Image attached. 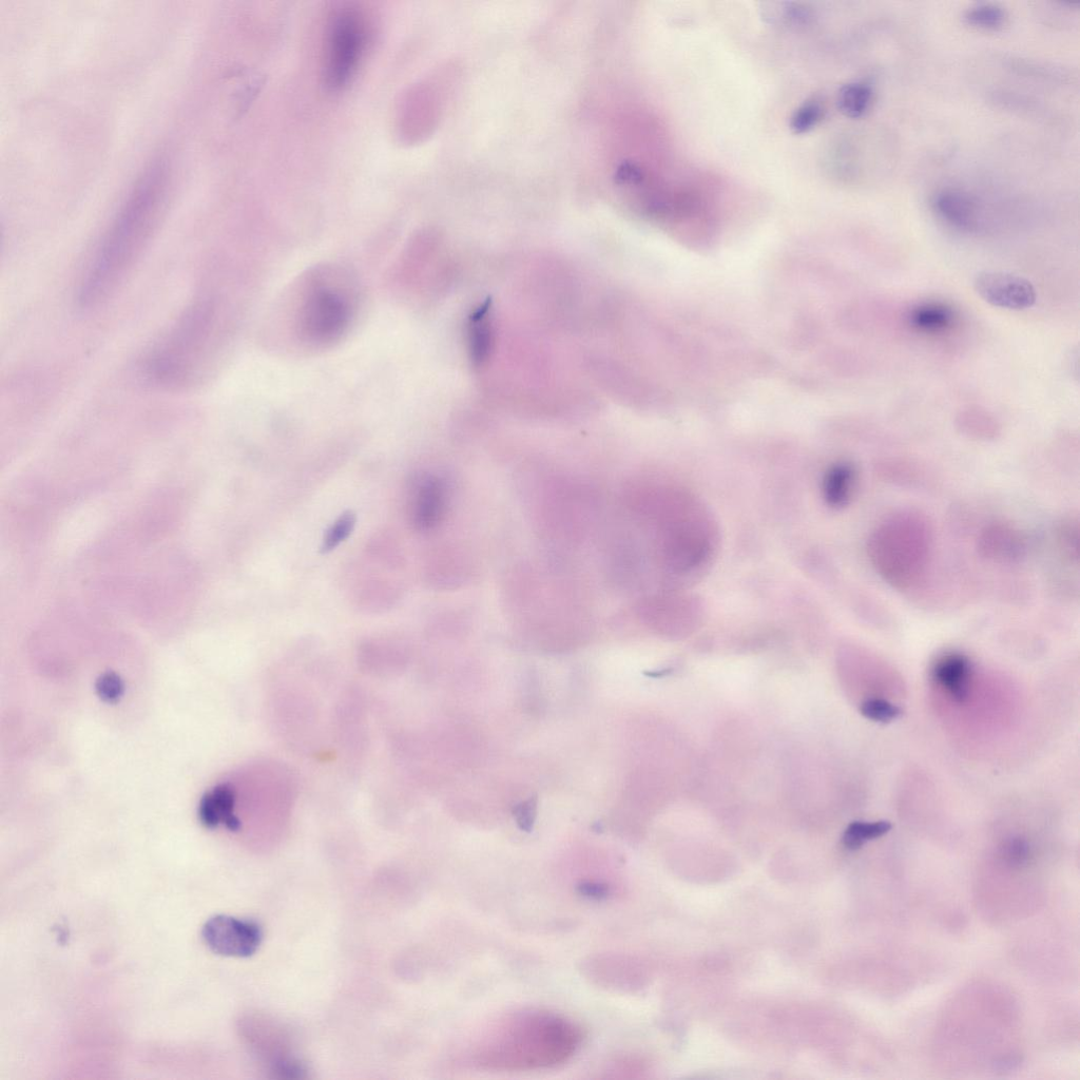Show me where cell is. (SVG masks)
Instances as JSON below:
<instances>
[{
    "label": "cell",
    "mask_w": 1080,
    "mask_h": 1080,
    "mask_svg": "<svg viewBox=\"0 0 1080 1080\" xmlns=\"http://www.w3.org/2000/svg\"><path fill=\"white\" fill-rule=\"evenodd\" d=\"M585 1031L572 1018L526 1009L493 1022L469 1047V1066L491 1072H528L565 1065L581 1050Z\"/></svg>",
    "instance_id": "obj_1"
},
{
    "label": "cell",
    "mask_w": 1080,
    "mask_h": 1080,
    "mask_svg": "<svg viewBox=\"0 0 1080 1080\" xmlns=\"http://www.w3.org/2000/svg\"><path fill=\"white\" fill-rule=\"evenodd\" d=\"M357 523V516L353 511H345L336 522L325 531L320 551L322 554L331 553L349 538Z\"/></svg>",
    "instance_id": "obj_19"
},
{
    "label": "cell",
    "mask_w": 1080,
    "mask_h": 1080,
    "mask_svg": "<svg viewBox=\"0 0 1080 1080\" xmlns=\"http://www.w3.org/2000/svg\"><path fill=\"white\" fill-rule=\"evenodd\" d=\"M368 43L365 18L358 8L344 5L335 10L325 36V84L339 91L352 82Z\"/></svg>",
    "instance_id": "obj_5"
},
{
    "label": "cell",
    "mask_w": 1080,
    "mask_h": 1080,
    "mask_svg": "<svg viewBox=\"0 0 1080 1080\" xmlns=\"http://www.w3.org/2000/svg\"><path fill=\"white\" fill-rule=\"evenodd\" d=\"M1008 15L1004 8L996 4L983 3L970 8L964 14V21L969 26L981 30L997 31L1007 23Z\"/></svg>",
    "instance_id": "obj_18"
},
{
    "label": "cell",
    "mask_w": 1080,
    "mask_h": 1080,
    "mask_svg": "<svg viewBox=\"0 0 1080 1080\" xmlns=\"http://www.w3.org/2000/svg\"><path fill=\"white\" fill-rule=\"evenodd\" d=\"M862 716L874 722L890 723L901 715V709L893 703L881 699L865 701L860 708Z\"/></svg>",
    "instance_id": "obj_21"
},
{
    "label": "cell",
    "mask_w": 1080,
    "mask_h": 1080,
    "mask_svg": "<svg viewBox=\"0 0 1080 1080\" xmlns=\"http://www.w3.org/2000/svg\"><path fill=\"white\" fill-rule=\"evenodd\" d=\"M976 294L1002 310L1026 311L1036 303V289L1024 277L999 270H985L974 279Z\"/></svg>",
    "instance_id": "obj_8"
},
{
    "label": "cell",
    "mask_w": 1080,
    "mask_h": 1080,
    "mask_svg": "<svg viewBox=\"0 0 1080 1080\" xmlns=\"http://www.w3.org/2000/svg\"><path fill=\"white\" fill-rule=\"evenodd\" d=\"M824 107L821 102L813 100L803 104L793 115L790 128L802 134L812 130L822 120Z\"/></svg>",
    "instance_id": "obj_20"
},
{
    "label": "cell",
    "mask_w": 1080,
    "mask_h": 1080,
    "mask_svg": "<svg viewBox=\"0 0 1080 1080\" xmlns=\"http://www.w3.org/2000/svg\"><path fill=\"white\" fill-rule=\"evenodd\" d=\"M352 313V303L341 289L317 283L307 291L300 307V333L315 344L333 343L349 327Z\"/></svg>",
    "instance_id": "obj_6"
},
{
    "label": "cell",
    "mask_w": 1080,
    "mask_h": 1080,
    "mask_svg": "<svg viewBox=\"0 0 1080 1080\" xmlns=\"http://www.w3.org/2000/svg\"><path fill=\"white\" fill-rule=\"evenodd\" d=\"M857 474L850 464L834 465L823 478V496L826 503L833 508H844L854 496Z\"/></svg>",
    "instance_id": "obj_13"
},
{
    "label": "cell",
    "mask_w": 1080,
    "mask_h": 1080,
    "mask_svg": "<svg viewBox=\"0 0 1080 1080\" xmlns=\"http://www.w3.org/2000/svg\"><path fill=\"white\" fill-rule=\"evenodd\" d=\"M971 665L961 654H950L941 659L935 669V680L949 691L958 703L966 702L969 697Z\"/></svg>",
    "instance_id": "obj_12"
},
{
    "label": "cell",
    "mask_w": 1080,
    "mask_h": 1080,
    "mask_svg": "<svg viewBox=\"0 0 1080 1080\" xmlns=\"http://www.w3.org/2000/svg\"><path fill=\"white\" fill-rule=\"evenodd\" d=\"M1019 1064H1020V1059L1019 1058H1017V1057H1008V1058H1004V1059L1000 1060V1062H998L996 1065H997L998 1069L1004 1071V1070L1014 1069Z\"/></svg>",
    "instance_id": "obj_24"
},
{
    "label": "cell",
    "mask_w": 1080,
    "mask_h": 1080,
    "mask_svg": "<svg viewBox=\"0 0 1080 1080\" xmlns=\"http://www.w3.org/2000/svg\"><path fill=\"white\" fill-rule=\"evenodd\" d=\"M978 549L990 561L1012 564L1024 556L1026 546L1018 531L1005 525H993L982 531Z\"/></svg>",
    "instance_id": "obj_10"
},
{
    "label": "cell",
    "mask_w": 1080,
    "mask_h": 1080,
    "mask_svg": "<svg viewBox=\"0 0 1080 1080\" xmlns=\"http://www.w3.org/2000/svg\"><path fill=\"white\" fill-rule=\"evenodd\" d=\"M212 317L208 302L187 308L146 361L145 374L152 383L167 390L199 383L210 350Z\"/></svg>",
    "instance_id": "obj_3"
},
{
    "label": "cell",
    "mask_w": 1080,
    "mask_h": 1080,
    "mask_svg": "<svg viewBox=\"0 0 1080 1080\" xmlns=\"http://www.w3.org/2000/svg\"><path fill=\"white\" fill-rule=\"evenodd\" d=\"M892 829L889 821L863 822L856 821L845 829L842 842L847 850L857 851L867 841L883 837Z\"/></svg>",
    "instance_id": "obj_17"
},
{
    "label": "cell",
    "mask_w": 1080,
    "mask_h": 1080,
    "mask_svg": "<svg viewBox=\"0 0 1080 1080\" xmlns=\"http://www.w3.org/2000/svg\"><path fill=\"white\" fill-rule=\"evenodd\" d=\"M955 314L952 308L940 302L922 303L913 308L909 322L914 329L924 333H938L947 330L953 323Z\"/></svg>",
    "instance_id": "obj_15"
},
{
    "label": "cell",
    "mask_w": 1080,
    "mask_h": 1080,
    "mask_svg": "<svg viewBox=\"0 0 1080 1080\" xmlns=\"http://www.w3.org/2000/svg\"><path fill=\"white\" fill-rule=\"evenodd\" d=\"M1007 863L1013 867H1021L1029 862L1031 848L1027 841L1020 838L1007 843L1004 851Z\"/></svg>",
    "instance_id": "obj_23"
},
{
    "label": "cell",
    "mask_w": 1080,
    "mask_h": 1080,
    "mask_svg": "<svg viewBox=\"0 0 1080 1080\" xmlns=\"http://www.w3.org/2000/svg\"><path fill=\"white\" fill-rule=\"evenodd\" d=\"M167 171L165 160L153 162L109 228L81 285L79 303L84 310L117 292L142 257L159 222Z\"/></svg>",
    "instance_id": "obj_2"
},
{
    "label": "cell",
    "mask_w": 1080,
    "mask_h": 1080,
    "mask_svg": "<svg viewBox=\"0 0 1080 1080\" xmlns=\"http://www.w3.org/2000/svg\"><path fill=\"white\" fill-rule=\"evenodd\" d=\"M537 803L538 799L531 797L513 808V817L517 825L527 833L533 829L537 817Z\"/></svg>",
    "instance_id": "obj_22"
},
{
    "label": "cell",
    "mask_w": 1080,
    "mask_h": 1080,
    "mask_svg": "<svg viewBox=\"0 0 1080 1080\" xmlns=\"http://www.w3.org/2000/svg\"><path fill=\"white\" fill-rule=\"evenodd\" d=\"M447 491L442 480L432 475H420L410 485L409 517L412 525L427 531L438 525L445 512Z\"/></svg>",
    "instance_id": "obj_9"
},
{
    "label": "cell",
    "mask_w": 1080,
    "mask_h": 1080,
    "mask_svg": "<svg viewBox=\"0 0 1080 1080\" xmlns=\"http://www.w3.org/2000/svg\"><path fill=\"white\" fill-rule=\"evenodd\" d=\"M874 94V89L869 83L846 84L839 91L838 107L847 118L861 119L870 111Z\"/></svg>",
    "instance_id": "obj_16"
},
{
    "label": "cell",
    "mask_w": 1080,
    "mask_h": 1080,
    "mask_svg": "<svg viewBox=\"0 0 1080 1080\" xmlns=\"http://www.w3.org/2000/svg\"><path fill=\"white\" fill-rule=\"evenodd\" d=\"M207 947L225 957L253 956L262 942V931L254 921L225 915L210 918L202 930Z\"/></svg>",
    "instance_id": "obj_7"
},
{
    "label": "cell",
    "mask_w": 1080,
    "mask_h": 1080,
    "mask_svg": "<svg viewBox=\"0 0 1080 1080\" xmlns=\"http://www.w3.org/2000/svg\"><path fill=\"white\" fill-rule=\"evenodd\" d=\"M933 546L928 519L915 512L886 518L869 542V555L883 580L900 590L917 586L927 573Z\"/></svg>",
    "instance_id": "obj_4"
},
{
    "label": "cell",
    "mask_w": 1080,
    "mask_h": 1080,
    "mask_svg": "<svg viewBox=\"0 0 1080 1080\" xmlns=\"http://www.w3.org/2000/svg\"><path fill=\"white\" fill-rule=\"evenodd\" d=\"M489 312V303L482 305L471 317L469 324L470 354L476 366L484 365L493 350L494 333Z\"/></svg>",
    "instance_id": "obj_14"
},
{
    "label": "cell",
    "mask_w": 1080,
    "mask_h": 1080,
    "mask_svg": "<svg viewBox=\"0 0 1080 1080\" xmlns=\"http://www.w3.org/2000/svg\"><path fill=\"white\" fill-rule=\"evenodd\" d=\"M934 209L938 216L961 230H973L978 225L979 206L970 195L960 190H942L935 197Z\"/></svg>",
    "instance_id": "obj_11"
}]
</instances>
